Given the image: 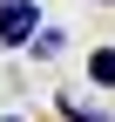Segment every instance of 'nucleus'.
I'll return each instance as SVG.
<instances>
[{
  "instance_id": "obj_2",
  "label": "nucleus",
  "mask_w": 115,
  "mask_h": 122,
  "mask_svg": "<svg viewBox=\"0 0 115 122\" xmlns=\"http://www.w3.org/2000/svg\"><path fill=\"white\" fill-rule=\"evenodd\" d=\"M20 48H34L41 61H54V54H61V48H68V34H61V27H34V34H27V41H20Z\"/></svg>"
},
{
  "instance_id": "obj_4",
  "label": "nucleus",
  "mask_w": 115,
  "mask_h": 122,
  "mask_svg": "<svg viewBox=\"0 0 115 122\" xmlns=\"http://www.w3.org/2000/svg\"><path fill=\"white\" fill-rule=\"evenodd\" d=\"M61 115H68V122H108V115H95V109H81L75 95H61Z\"/></svg>"
},
{
  "instance_id": "obj_3",
  "label": "nucleus",
  "mask_w": 115,
  "mask_h": 122,
  "mask_svg": "<svg viewBox=\"0 0 115 122\" xmlns=\"http://www.w3.org/2000/svg\"><path fill=\"white\" fill-rule=\"evenodd\" d=\"M95 81H102V88H115V48H102V54H95Z\"/></svg>"
},
{
  "instance_id": "obj_1",
  "label": "nucleus",
  "mask_w": 115,
  "mask_h": 122,
  "mask_svg": "<svg viewBox=\"0 0 115 122\" xmlns=\"http://www.w3.org/2000/svg\"><path fill=\"white\" fill-rule=\"evenodd\" d=\"M34 27H41V14L27 7V0H0V41H7V48H20Z\"/></svg>"
}]
</instances>
